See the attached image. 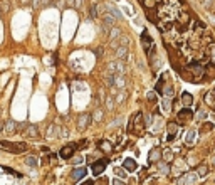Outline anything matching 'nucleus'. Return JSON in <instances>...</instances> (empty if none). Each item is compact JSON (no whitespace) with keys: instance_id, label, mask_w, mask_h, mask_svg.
Listing matches in <instances>:
<instances>
[{"instance_id":"1","label":"nucleus","mask_w":215,"mask_h":185,"mask_svg":"<svg viewBox=\"0 0 215 185\" xmlns=\"http://www.w3.org/2000/svg\"><path fill=\"white\" fill-rule=\"evenodd\" d=\"M0 147L7 148L12 153H24L29 148L27 143H24V141H17V143H14V141H0Z\"/></svg>"},{"instance_id":"2","label":"nucleus","mask_w":215,"mask_h":185,"mask_svg":"<svg viewBox=\"0 0 215 185\" xmlns=\"http://www.w3.org/2000/svg\"><path fill=\"white\" fill-rule=\"evenodd\" d=\"M177 118H178V121H180V124H183V123H187L188 120L193 118V111L190 109V106H185L183 109H180V111H178Z\"/></svg>"},{"instance_id":"3","label":"nucleus","mask_w":215,"mask_h":185,"mask_svg":"<svg viewBox=\"0 0 215 185\" xmlns=\"http://www.w3.org/2000/svg\"><path fill=\"white\" fill-rule=\"evenodd\" d=\"M76 147H77L76 143H71V145L62 147V148H61V152H59V156H61V158H64V160H69L71 156L74 155V152H76Z\"/></svg>"},{"instance_id":"4","label":"nucleus","mask_w":215,"mask_h":185,"mask_svg":"<svg viewBox=\"0 0 215 185\" xmlns=\"http://www.w3.org/2000/svg\"><path fill=\"white\" fill-rule=\"evenodd\" d=\"M106 167H108V160H106V158L98 160L96 163H92V175H94V177L101 175V173L104 172V168H106Z\"/></svg>"},{"instance_id":"5","label":"nucleus","mask_w":215,"mask_h":185,"mask_svg":"<svg viewBox=\"0 0 215 185\" xmlns=\"http://www.w3.org/2000/svg\"><path fill=\"white\" fill-rule=\"evenodd\" d=\"M108 71H109V74H121L124 71V64L121 62V59H118V61L108 64Z\"/></svg>"},{"instance_id":"6","label":"nucleus","mask_w":215,"mask_h":185,"mask_svg":"<svg viewBox=\"0 0 215 185\" xmlns=\"http://www.w3.org/2000/svg\"><path fill=\"white\" fill-rule=\"evenodd\" d=\"M141 42H143V47H145V52L148 54V51L153 47V39H151V35L148 34V30H143V34H141Z\"/></svg>"},{"instance_id":"7","label":"nucleus","mask_w":215,"mask_h":185,"mask_svg":"<svg viewBox=\"0 0 215 185\" xmlns=\"http://www.w3.org/2000/svg\"><path fill=\"white\" fill-rule=\"evenodd\" d=\"M89 123H91V115H88V113L81 115L79 120H77V130H79V131H84L86 128L89 126Z\"/></svg>"},{"instance_id":"8","label":"nucleus","mask_w":215,"mask_h":185,"mask_svg":"<svg viewBox=\"0 0 215 185\" xmlns=\"http://www.w3.org/2000/svg\"><path fill=\"white\" fill-rule=\"evenodd\" d=\"M177 133H178V124L175 121H170L168 123V141H173L177 138Z\"/></svg>"},{"instance_id":"9","label":"nucleus","mask_w":215,"mask_h":185,"mask_svg":"<svg viewBox=\"0 0 215 185\" xmlns=\"http://www.w3.org/2000/svg\"><path fill=\"white\" fill-rule=\"evenodd\" d=\"M86 173H88V170H86L84 167H81V168L72 170V173H71V179H72L74 182H79L82 177H86Z\"/></svg>"},{"instance_id":"10","label":"nucleus","mask_w":215,"mask_h":185,"mask_svg":"<svg viewBox=\"0 0 215 185\" xmlns=\"http://www.w3.org/2000/svg\"><path fill=\"white\" fill-rule=\"evenodd\" d=\"M123 168L128 170V172H135V170H138V163H136V160H133V158H126L123 162Z\"/></svg>"},{"instance_id":"11","label":"nucleus","mask_w":215,"mask_h":185,"mask_svg":"<svg viewBox=\"0 0 215 185\" xmlns=\"http://www.w3.org/2000/svg\"><path fill=\"white\" fill-rule=\"evenodd\" d=\"M161 160V150L160 148H153L151 152H150V155H148V162L150 163H156V162H160Z\"/></svg>"},{"instance_id":"12","label":"nucleus","mask_w":215,"mask_h":185,"mask_svg":"<svg viewBox=\"0 0 215 185\" xmlns=\"http://www.w3.org/2000/svg\"><path fill=\"white\" fill-rule=\"evenodd\" d=\"M195 182V173H187L178 180V185H192Z\"/></svg>"},{"instance_id":"13","label":"nucleus","mask_w":215,"mask_h":185,"mask_svg":"<svg viewBox=\"0 0 215 185\" xmlns=\"http://www.w3.org/2000/svg\"><path fill=\"white\" fill-rule=\"evenodd\" d=\"M25 136H29V138H37L39 136V131L34 124H27L25 126Z\"/></svg>"},{"instance_id":"14","label":"nucleus","mask_w":215,"mask_h":185,"mask_svg":"<svg viewBox=\"0 0 215 185\" xmlns=\"http://www.w3.org/2000/svg\"><path fill=\"white\" fill-rule=\"evenodd\" d=\"M3 130H5L7 133H14V131H17V123L12 121V120H9L7 123H3Z\"/></svg>"},{"instance_id":"15","label":"nucleus","mask_w":215,"mask_h":185,"mask_svg":"<svg viewBox=\"0 0 215 185\" xmlns=\"http://www.w3.org/2000/svg\"><path fill=\"white\" fill-rule=\"evenodd\" d=\"M182 103H183V106H192L193 104V96L185 91L183 94H182Z\"/></svg>"},{"instance_id":"16","label":"nucleus","mask_w":215,"mask_h":185,"mask_svg":"<svg viewBox=\"0 0 215 185\" xmlns=\"http://www.w3.org/2000/svg\"><path fill=\"white\" fill-rule=\"evenodd\" d=\"M116 56H118V59H126L128 57V47H126V45L118 47L116 49Z\"/></svg>"},{"instance_id":"17","label":"nucleus","mask_w":215,"mask_h":185,"mask_svg":"<svg viewBox=\"0 0 215 185\" xmlns=\"http://www.w3.org/2000/svg\"><path fill=\"white\" fill-rule=\"evenodd\" d=\"M106 9H108V12H111V15H113L114 19H121V17H123L119 10H118L114 5H111V3H109V5H106Z\"/></svg>"},{"instance_id":"18","label":"nucleus","mask_w":215,"mask_h":185,"mask_svg":"<svg viewBox=\"0 0 215 185\" xmlns=\"http://www.w3.org/2000/svg\"><path fill=\"white\" fill-rule=\"evenodd\" d=\"M195 133H197L195 130H188L187 135H185V143H187V145H192L193 141H195Z\"/></svg>"},{"instance_id":"19","label":"nucleus","mask_w":215,"mask_h":185,"mask_svg":"<svg viewBox=\"0 0 215 185\" xmlns=\"http://www.w3.org/2000/svg\"><path fill=\"white\" fill-rule=\"evenodd\" d=\"M190 69H192V73L195 74V77H197V76H200V74H203V73H205V69H203V67H200L197 62H193L192 66H190Z\"/></svg>"},{"instance_id":"20","label":"nucleus","mask_w":215,"mask_h":185,"mask_svg":"<svg viewBox=\"0 0 215 185\" xmlns=\"http://www.w3.org/2000/svg\"><path fill=\"white\" fill-rule=\"evenodd\" d=\"M99 148H101L103 152H111L113 150V143L108 141V140H103V141H99Z\"/></svg>"},{"instance_id":"21","label":"nucleus","mask_w":215,"mask_h":185,"mask_svg":"<svg viewBox=\"0 0 215 185\" xmlns=\"http://www.w3.org/2000/svg\"><path fill=\"white\" fill-rule=\"evenodd\" d=\"M207 173H209V167L207 165H200L198 168H197V175L198 177H205Z\"/></svg>"},{"instance_id":"22","label":"nucleus","mask_w":215,"mask_h":185,"mask_svg":"<svg viewBox=\"0 0 215 185\" xmlns=\"http://www.w3.org/2000/svg\"><path fill=\"white\" fill-rule=\"evenodd\" d=\"M213 130V123H205V124H202V128H200V133H209V131H212Z\"/></svg>"},{"instance_id":"23","label":"nucleus","mask_w":215,"mask_h":185,"mask_svg":"<svg viewBox=\"0 0 215 185\" xmlns=\"http://www.w3.org/2000/svg\"><path fill=\"white\" fill-rule=\"evenodd\" d=\"M161 156H163V158L166 160V162H171V160H173V152H171L170 148H166V150H165L163 153H161Z\"/></svg>"},{"instance_id":"24","label":"nucleus","mask_w":215,"mask_h":185,"mask_svg":"<svg viewBox=\"0 0 215 185\" xmlns=\"http://www.w3.org/2000/svg\"><path fill=\"white\" fill-rule=\"evenodd\" d=\"M104 27H114V17H109V14L104 17Z\"/></svg>"},{"instance_id":"25","label":"nucleus","mask_w":215,"mask_h":185,"mask_svg":"<svg viewBox=\"0 0 215 185\" xmlns=\"http://www.w3.org/2000/svg\"><path fill=\"white\" fill-rule=\"evenodd\" d=\"M25 165L35 167V165H37V158H35V156H27V158H25Z\"/></svg>"},{"instance_id":"26","label":"nucleus","mask_w":215,"mask_h":185,"mask_svg":"<svg viewBox=\"0 0 215 185\" xmlns=\"http://www.w3.org/2000/svg\"><path fill=\"white\" fill-rule=\"evenodd\" d=\"M114 173H116V177H121V179H124V177H126V170L119 168V167H116V168H114Z\"/></svg>"},{"instance_id":"27","label":"nucleus","mask_w":215,"mask_h":185,"mask_svg":"<svg viewBox=\"0 0 215 185\" xmlns=\"http://www.w3.org/2000/svg\"><path fill=\"white\" fill-rule=\"evenodd\" d=\"M202 5L209 10H213V0H202Z\"/></svg>"},{"instance_id":"28","label":"nucleus","mask_w":215,"mask_h":185,"mask_svg":"<svg viewBox=\"0 0 215 185\" xmlns=\"http://www.w3.org/2000/svg\"><path fill=\"white\" fill-rule=\"evenodd\" d=\"M163 92L166 94V98H171V96H173V88H171V84H168V86L163 89Z\"/></svg>"},{"instance_id":"29","label":"nucleus","mask_w":215,"mask_h":185,"mask_svg":"<svg viewBox=\"0 0 215 185\" xmlns=\"http://www.w3.org/2000/svg\"><path fill=\"white\" fill-rule=\"evenodd\" d=\"M215 74V64H209V66H207V76H213Z\"/></svg>"},{"instance_id":"30","label":"nucleus","mask_w":215,"mask_h":185,"mask_svg":"<svg viewBox=\"0 0 215 185\" xmlns=\"http://www.w3.org/2000/svg\"><path fill=\"white\" fill-rule=\"evenodd\" d=\"M161 106H163V111H170V98L168 99H163V101H161Z\"/></svg>"},{"instance_id":"31","label":"nucleus","mask_w":215,"mask_h":185,"mask_svg":"<svg viewBox=\"0 0 215 185\" xmlns=\"http://www.w3.org/2000/svg\"><path fill=\"white\" fill-rule=\"evenodd\" d=\"M160 172H163L165 175H166V173H170V167H168L166 163H160Z\"/></svg>"},{"instance_id":"32","label":"nucleus","mask_w":215,"mask_h":185,"mask_svg":"<svg viewBox=\"0 0 215 185\" xmlns=\"http://www.w3.org/2000/svg\"><path fill=\"white\" fill-rule=\"evenodd\" d=\"M146 99H148L150 103H155V101H156V94H155L153 91H150L148 94H146Z\"/></svg>"},{"instance_id":"33","label":"nucleus","mask_w":215,"mask_h":185,"mask_svg":"<svg viewBox=\"0 0 215 185\" xmlns=\"http://www.w3.org/2000/svg\"><path fill=\"white\" fill-rule=\"evenodd\" d=\"M156 92H161L163 94V79H158V83H156Z\"/></svg>"},{"instance_id":"34","label":"nucleus","mask_w":215,"mask_h":185,"mask_svg":"<svg viewBox=\"0 0 215 185\" xmlns=\"http://www.w3.org/2000/svg\"><path fill=\"white\" fill-rule=\"evenodd\" d=\"M91 17H92V19L98 17V7H96V5H91Z\"/></svg>"},{"instance_id":"35","label":"nucleus","mask_w":215,"mask_h":185,"mask_svg":"<svg viewBox=\"0 0 215 185\" xmlns=\"http://www.w3.org/2000/svg\"><path fill=\"white\" fill-rule=\"evenodd\" d=\"M113 185H126V182H123V179H114Z\"/></svg>"},{"instance_id":"36","label":"nucleus","mask_w":215,"mask_h":185,"mask_svg":"<svg viewBox=\"0 0 215 185\" xmlns=\"http://www.w3.org/2000/svg\"><path fill=\"white\" fill-rule=\"evenodd\" d=\"M205 118H207V113L205 111H200L198 113V120H205Z\"/></svg>"},{"instance_id":"37","label":"nucleus","mask_w":215,"mask_h":185,"mask_svg":"<svg viewBox=\"0 0 215 185\" xmlns=\"http://www.w3.org/2000/svg\"><path fill=\"white\" fill-rule=\"evenodd\" d=\"M124 98H126V92H121V94H119V98H118V101H124Z\"/></svg>"},{"instance_id":"38","label":"nucleus","mask_w":215,"mask_h":185,"mask_svg":"<svg viewBox=\"0 0 215 185\" xmlns=\"http://www.w3.org/2000/svg\"><path fill=\"white\" fill-rule=\"evenodd\" d=\"M81 185H94V182H92V180H88V182H84V183H81Z\"/></svg>"},{"instance_id":"39","label":"nucleus","mask_w":215,"mask_h":185,"mask_svg":"<svg viewBox=\"0 0 215 185\" xmlns=\"http://www.w3.org/2000/svg\"><path fill=\"white\" fill-rule=\"evenodd\" d=\"M81 162H82V156H77V158L74 160V163H81Z\"/></svg>"},{"instance_id":"40","label":"nucleus","mask_w":215,"mask_h":185,"mask_svg":"<svg viewBox=\"0 0 215 185\" xmlns=\"http://www.w3.org/2000/svg\"><path fill=\"white\" fill-rule=\"evenodd\" d=\"M213 163H215V156H213Z\"/></svg>"}]
</instances>
